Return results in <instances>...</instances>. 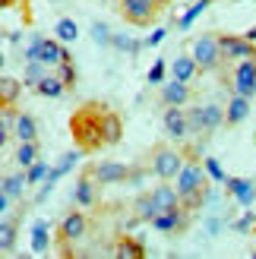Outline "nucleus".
<instances>
[{
	"mask_svg": "<svg viewBox=\"0 0 256 259\" xmlns=\"http://www.w3.org/2000/svg\"><path fill=\"white\" fill-rule=\"evenodd\" d=\"M202 111V130H206V136H212L215 130L225 126V108L215 105V101H206V105H199Z\"/></svg>",
	"mask_w": 256,
	"mask_h": 259,
	"instance_id": "obj_18",
	"label": "nucleus"
},
{
	"mask_svg": "<svg viewBox=\"0 0 256 259\" xmlns=\"http://www.w3.org/2000/svg\"><path fill=\"white\" fill-rule=\"evenodd\" d=\"M19 38H22L19 32H7V41H10V45H16V41H19Z\"/></svg>",
	"mask_w": 256,
	"mask_h": 259,
	"instance_id": "obj_47",
	"label": "nucleus"
},
{
	"mask_svg": "<svg viewBox=\"0 0 256 259\" xmlns=\"http://www.w3.org/2000/svg\"><path fill=\"white\" fill-rule=\"evenodd\" d=\"M35 92H38V95H45V98H60L63 92H67V85H63V79H60L57 73H48L45 79L35 85Z\"/></svg>",
	"mask_w": 256,
	"mask_h": 259,
	"instance_id": "obj_24",
	"label": "nucleus"
},
{
	"mask_svg": "<svg viewBox=\"0 0 256 259\" xmlns=\"http://www.w3.org/2000/svg\"><path fill=\"white\" fill-rule=\"evenodd\" d=\"M152 199H155V205L161 212H168V209H181V193H177L174 184H168V180H161L158 187H152Z\"/></svg>",
	"mask_w": 256,
	"mask_h": 259,
	"instance_id": "obj_15",
	"label": "nucleus"
},
{
	"mask_svg": "<svg viewBox=\"0 0 256 259\" xmlns=\"http://www.w3.org/2000/svg\"><path fill=\"white\" fill-rule=\"evenodd\" d=\"M199 73L202 70H199V63H196L193 54H181V57L171 63V76H174V79H181V82H193Z\"/></svg>",
	"mask_w": 256,
	"mask_h": 259,
	"instance_id": "obj_17",
	"label": "nucleus"
},
{
	"mask_svg": "<svg viewBox=\"0 0 256 259\" xmlns=\"http://www.w3.org/2000/svg\"><path fill=\"white\" fill-rule=\"evenodd\" d=\"M244 38H247V41H253V45H256V25H253V29H247V32H244Z\"/></svg>",
	"mask_w": 256,
	"mask_h": 259,
	"instance_id": "obj_46",
	"label": "nucleus"
},
{
	"mask_svg": "<svg viewBox=\"0 0 256 259\" xmlns=\"http://www.w3.org/2000/svg\"><path fill=\"white\" fill-rule=\"evenodd\" d=\"M63 60H73L70 51L63 48L60 38H45V48H41V63H48V67H57V63Z\"/></svg>",
	"mask_w": 256,
	"mask_h": 259,
	"instance_id": "obj_19",
	"label": "nucleus"
},
{
	"mask_svg": "<svg viewBox=\"0 0 256 259\" xmlns=\"http://www.w3.org/2000/svg\"><path fill=\"white\" fill-rule=\"evenodd\" d=\"M86 171L92 174L101 187H108V184H126V177H130L133 167L120 164V161H98V164H89Z\"/></svg>",
	"mask_w": 256,
	"mask_h": 259,
	"instance_id": "obj_8",
	"label": "nucleus"
},
{
	"mask_svg": "<svg viewBox=\"0 0 256 259\" xmlns=\"http://www.w3.org/2000/svg\"><path fill=\"white\" fill-rule=\"evenodd\" d=\"M16 139H19V142L38 139V123H35L32 114H19V120H16Z\"/></svg>",
	"mask_w": 256,
	"mask_h": 259,
	"instance_id": "obj_25",
	"label": "nucleus"
},
{
	"mask_svg": "<svg viewBox=\"0 0 256 259\" xmlns=\"http://www.w3.org/2000/svg\"><path fill=\"white\" fill-rule=\"evenodd\" d=\"M164 35H168V29L161 25V29H155V32H152V35L146 38V45H149V48H158V45L164 41Z\"/></svg>",
	"mask_w": 256,
	"mask_h": 259,
	"instance_id": "obj_43",
	"label": "nucleus"
},
{
	"mask_svg": "<svg viewBox=\"0 0 256 259\" xmlns=\"http://www.w3.org/2000/svg\"><path fill=\"white\" fill-rule=\"evenodd\" d=\"M98 180L92 177V174H82L79 180H76V190H73V202L76 205H79V209H95V205H98Z\"/></svg>",
	"mask_w": 256,
	"mask_h": 259,
	"instance_id": "obj_11",
	"label": "nucleus"
},
{
	"mask_svg": "<svg viewBox=\"0 0 256 259\" xmlns=\"http://www.w3.org/2000/svg\"><path fill=\"white\" fill-rule=\"evenodd\" d=\"M41 48H45V35H35L25 48V60H41Z\"/></svg>",
	"mask_w": 256,
	"mask_h": 259,
	"instance_id": "obj_41",
	"label": "nucleus"
},
{
	"mask_svg": "<svg viewBox=\"0 0 256 259\" xmlns=\"http://www.w3.org/2000/svg\"><path fill=\"white\" fill-rule=\"evenodd\" d=\"M253 234H256V228H253Z\"/></svg>",
	"mask_w": 256,
	"mask_h": 259,
	"instance_id": "obj_50",
	"label": "nucleus"
},
{
	"mask_svg": "<svg viewBox=\"0 0 256 259\" xmlns=\"http://www.w3.org/2000/svg\"><path fill=\"white\" fill-rule=\"evenodd\" d=\"M48 174H51V164H48V161H41V158H38L32 167H25V177H29V184H45Z\"/></svg>",
	"mask_w": 256,
	"mask_h": 259,
	"instance_id": "obj_36",
	"label": "nucleus"
},
{
	"mask_svg": "<svg viewBox=\"0 0 256 259\" xmlns=\"http://www.w3.org/2000/svg\"><path fill=\"white\" fill-rule=\"evenodd\" d=\"M184 167V152H177L171 146H155L149 152V171L158 180H174Z\"/></svg>",
	"mask_w": 256,
	"mask_h": 259,
	"instance_id": "obj_2",
	"label": "nucleus"
},
{
	"mask_svg": "<svg viewBox=\"0 0 256 259\" xmlns=\"http://www.w3.org/2000/svg\"><path fill=\"white\" fill-rule=\"evenodd\" d=\"M123 139V120H120V114L117 111H105V142L108 146H117V142Z\"/></svg>",
	"mask_w": 256,
	"mask_h": 259,
	"instance_id": "obj_23",
	"label": "nucleus"
},
{
	"mask_svg": "<svg viewBox=\"0 0 256 259\" xmlns=\"http://www.w3.org/2000/svg\"><path fill=\"white\" fill-rule=\"evenodd\" d=\"M92 38H95L101 48H108V45H111V32H108V25H105V22H95V25H92Z\"/></svg>",
	"mask_w": 256,
	"mask_h": 259,
	"instance_id": "obj_42",
	"label": "nucleus"
},
{
	"mask_svg": "<svg viewBox=\"0 0 256 259\" xmlns=\"http://www.w3.org/2000/svg\"><path fill=\"white\" fill-rule=\"evenodd\" d=\"M206 231H209V234L215 237V234L222 231V218H209V222H206Z\"/></svg>",
	"mask_w": 256,
	"mask_h": 259,
	"instance_id": "obj_45",
	"label": "nucleus"
},
{
	"mask_svg": "<svg viewBox=\"0 0 256 259\" xmlns=\"http://www.w3.org/2000/svg\"><path fill=\"white\" fill-rule=\"evenodd\" d=\"M164 73H168V63H164V60H155V63H152V70H149V76H146V82H149V85H161V82H164Z\"/></svg>",
	"mask_w": 256,
	"mask_h": 259,
	"instance_id": "obj_38",
	"label": "nucleus"
},
{
	"mask_svg": "<svg viewBox=\"0 0 256 259\" xmlns=\"http://www.w3.org/2000/svg\"><path fill=\"white\" fill-rule=\"evenodd\" d=\"M219 45H222V60H225V63H237V60H250V57H256V45L247 41L244 35L219 32Z\"/></svg>",
	"mask_w": 256,
	"mask_h": 259,
	"instance_id": "obj_6",
	"label": "nucleus"
},
{
	"mask_svg": "<svg viewBox=\"0 0 256 259\" xmlns=\"http://www.w3.org/2000/svg\"><path fill=\"white\" fill-rule=\"evenodd\" d=\"M202 167H206V174L215 180V184H225V171H222V164H219V158H206V161H202Z\"/></svg>",
	"mask_w": 256,
	"mask_h": 259,
	"instance_id": "obj_39",
	"label": "nucleus"
},
{
	"mask_svg": "<svg viewBox=\"0 0 256 259\" xmlns=\"http://www.w3.org/2000/svg\"><path fill=\"white\" fill-rule=\"evenodd\" d=\"M16 120H19V111L13 105H0V146H7L10 136H16Z\"/></svg>",
	"mask_w": 256,
	"mask_h": 259,
	"instance_id": "obj_21",
	"label": "nucleus"
},
{
	"mask_svg": "<svg viewBox=\"0 0 256 259\" xmlns=\"http://www.w3.org/2000/svg\"><path fill=\"white\" fill-rule=\"evenodd\" d=\"M54 32H57L60 41L67 45V41H76V38H79V25H76L70 16H60V19H57V25H54Z\"/></svg>",
	"mask_w": 256,
	"mask_h": 259,
	"instance_id": "obj_28",
	"label": "nucleus"
},
{
	"mask_svg": "<svg viewBox=\"0 0 256 259\" xmlns=\"http://www.w3.org/2000/svg\"><path fill=\"white\" fill-rule=\"evenodd\" d=\"M57 76L63 79V85H67V92L76 85V67H73V60H63V63H57Z\"/></svg>",
	"mask_w": 256,
	"mask_h": 259,
	"instance_id": "obj_37",
	"label": "nucleus"
},
{
	"mask_svg": "<svg viewBox=\"0 0 256 259\" xmlns=\"http://www.w3.org/2000/svg\"><path fill=\"white\" fill-rule=\"evenodd\" d=\"M225 187L237 199V205H244V209H250V205L256 202V184H253V180H247V177H228Z\"/></svg>",
	"mask_w": 256,
	"mask_h": 259,
	"instance_id": "obj_12",
	"label": "nucleus"
},
{
	"mask_svg": "<svg viewBox=\"0 0 256 259\" xmlns=\"http://www.w3.org/2000/svg\"><path fill=\"white\" fill-rule=\"evenodd\" d=\"M114 256H117V259H143L146 256V247H143V240L123 234L117 240V247H114Z\"/></svg>",
	"mask_w": 256,
	"mask_h": 259,
	"instance_id": "obj_22",
	"label": "nucleus"
},
{
	"mask_svg": "<svg viewBox=\"0 0 256 259\" xmlns=\"http://www.w3.org/2000/svg\"><path fill=\"white\" fill-rule=\"evenodd\" d=\"M35 161H38V139L19 142V149H16V164H19V167H32Z\"/></svg>",
	"mask_w": 256,
	"mask_h": 259,
	"instance_id": "obj_27",
	"label": "nucleus"
},
{
	"mask_svg": "<svg viewBox=\"0 0 256 259\" xmlns=\"http://www.w3.org/2000/svg\"><path fill=\"white\" fill-rule=\"evenodd\" d=\"M105 101H86L73 111L70 117V136L76 142V149H82L86 155H95L98 149H105Z\"/></svg>",
	"mask_w": 256,
	"mask_h": 259,
	"instance_id": "obj_1",
	"label": "nucleus"
},
{
	"mask_svg": "<svg viewBox=\"0 0 256 259\" xmlns=\"http://www.w3.org/2000/svg\"><path fill=\"white\" fill-rule=\"evenodd\" d=\"M86 231H89V215H86V212H70V215L60 222V231H57L60 253H63V256H73L70 243L82 240V237H86Z\"/></svg>",
	"mask_w": 256,
	"mask_h": 259,
	"instance_id": "obj_4",
	"label": "nucleus"
},
{
	"mask_svg": "<svg viewBox=\"0 0 256 259\" xmlns=\"http://www.w3.org/2000/svg\"><path fill=\"white\" fill-rule=\"evenodd\" d=\"M32 253H48V222H35V228H32Z\"/></svg>",
	"mask_w": 256,
	"mask_h": 259,
	"instance_id": "obj_32",
	"label": "nucleus"
},
{
	"mask_svg": "<svg viewBox=\"0 0 256 259\" xmlns=\"http://www.w3.org/2000/svg\"><path fill=\"white\" fill-rule=\"evenodd\" d=\"M228 85H231V92L244 95V98H253V95H256V57L237 60L234 70H231V79H228Z\"/></svg>",
	"mask_w": 256,
	"mask_h": 259,
	"instance_id": "obj_5",
	"label": "nucleus"
},
{
	"mask_svg": "<svg viewBox=\"0 0 256 259\" xmlns=\"http://www.w3.org/2000/svg\"><path fill=\"white\" fill-rule=\"evenodd\" d=\"M82 155H86L82 149H70V152H63V155H60V161H57L54 167H51V174H48V180H51V184H57V180H60L63 174H70L73 167L79 164V158H82Z\"/></svg>",
	"mask_w": 256,
	"mask_h": 259,
	"instance_id": "obj_20",
	"label": "nucleus"
},
{
	"mask_svg": "<svg viewBox=\"0 0 256 259\" xmlns=\"http://www.w3.org/2000/svg\"><path fill=\"white\" fill-rule=\"evenodd\" d=\"M25 184H29V177H25V174H10V177H4V187H0V190H4V193H10L13 199H19Z\"/></svg>",
	"mask_w": 256,
	"mask_h": 259,
	"instance_id": "obj_34",
	"label": "nucleus"
},
{
	"mask_svg": "<svg viewBox=\"0 0 256 259\" xmlns=\"http://www.w3.org/2000/svg\"><path fill=\"white\" fill-rule=\"evenodd\" d=\"M143 45H146V41H143ZM143 45L133 41V38H126V35H111V48H114V51H123V54H133V57H139Z\"/></svg>",
	"mask_w": 256,
	"mask_h": 259,
	"instance_id": "obj_30",
	"label": "nucleus"
},
{
	"mask_svg": "<svg viewBox=\"0 0 256 259\" xmlns=\"http://www.w3.org/2000/svg\"><path fill=\"white\" fill-rule=\"evenodd\" d=\"M13 247H16V218H4V225H0V250L4 253H13Z\"/></svg>",
	"mask_w": 256,
	"mask_h": 259,
	"instance_id": "obj_29",
	"label": "nucleus"
},
{
	"mask_svg": "<svg viewBox=\"0 0 256 259\" xmlns=\"http://www.w3.org/2000/svg\"><path fill=\"white\" fill-rule=\"evenodd\" d=\"M190 82H181V79H171V82H164L161 85V105L164 108H171V105H181L187 108V101H190Z\"/></svg>",
	"mask_w": 256,
	"mask_h": 259,
	"instance_id": "obj_13",
	"label": "nucleus"
},
{
	"mask_svg": "<svg viewBox=\"0 0 256 259\" xmlns=\"http://www.w3.org/2000/svg\"><path fill=\"white\" fill-rule=\"evenodd\" d=\"M190 54L196 57L199 63V70L202 73H215V70H222V45H219V32H202L196 41H193V51Z\"/></svg>",
	"mask_w": 256,
	"mask_h": 259,
	"instance_id": "obj_3",
	"label": "nucleus"
},
{
	"mask_svg": "<svg viewBox=\"0 0 256 259\" xmlns=\"http://www.w3.org/2000/svg\"><path fill=\"white\" fill-rule=\"evenodd\" d=\"M253 259H256V247H253Z\"/></svg>",
	"mask_w": 256,
	"mask_h": 259,
	"instance_id": "obj_49",
	"label": "nucleus"
},
{
	"mask_svg": "<svg viewBox=\"0 0 256 259\" xmlns=\"http://www.w3.org/2000/svg\"><path fill=\"white\" fill-rule=\"evenodd\" d=\"M253 228H256V215L247 209V212H244V215H240L237 222H234V231H237V234H250Z\"/></svg>",
	"mask_w": 256,
	"mask_h": 259,
	"instance_id": "obj_40",
	"label": "nucleus"
},
{
	"mask_svg": "<svg viewBox=\"0 0 256 259\" xmlns=\"http://www.w3.org/2000/svg\"><path fill=\"white\" fill-rule=\"evenodd\" d=\"M146 174H152V171H136V167H133V171H130V177H126V184L139 187V184H143V180H146Z\"/></svg>",
	"mask_w": 256,
	"mask_h": 259,
	"instance_id": "obj_44",
	"label": "nucleus"
},
{
	"mask_svg": "<svg viewBox=\"0 0 256 259\" xmlns=\"http://www.w3.org/2000/svg\"><path fill=\"white\" fill-rule=\"evenodd\" d=\"M45 67H48V63H41V60H29V67H25V79H22V82L35 89V85L48 76V70H45Z\"/></svg>",
	"mask_w": 256,
	"mask_h": 259,
	"instance_id": "obj_33",
	"label": "nucleus"
},
{
	"mask_svg": "<svg viewBox=\"0 0 256 259\" xmlns=\"http://www.w3.org/2000/svg\"><path fill=\"white\" fill-rule=\"evenodd\" d=\"M161 209L155 205V199H152V193H143V196H136V202H133V218H130V228L133 225H152V218H155Z\"/></svg>",
	"mask_w": 256,
	"mask_h": 259,
	"instance_id": "obj_16",
	"label": "nucleus"
},
{
	"mask_svg": "<svg viewBox=\"0 0 256 259\" xmlns=\"http://www.w3.org/2000/svg\"><path fill=\"white\" fill-rule=\"evenodd\" d=\"M206 7H212V0H196V4L190 7V10L184 13V16H181V19H177V29H184V32H187V29L196 22V16H199V13L206 10Z\"/></svg>",
	"mask_w": 256,
	"mask_h": 259,
	"instance_id": "obj_31",
	"label": "nucleus"
},
{
	"mask_svg": "<svg viewBox=\"0 0 256 259\" xmlns=\"http://www.w3.org/2000/svg\"><path fill=\"white\" fill-rule=\"evenodd\" d=\"M161 123H164V133H168L171 139H187V136H190V126H187V108H181V105L164 108Z\"/></svg>",
	"mask_w": 256,
	"mask_h": 259,
	"instance_id": "obj_10",
	"label": "nucleus"
},
{
	"mask_svg": "<svg viewBox=\"0 0 256 259\" xmlns=\"http://www.w3.org/2000/svg\"><path fill=\"white\" fill-rule=\"evenodd\" d=\"M247 117H250V98L231 92V98H228V105H225V126H237Z\"/></svg>",
	"mask_w": 256,
	"mask_h": 259,
	"instance_id": "obj_14",
	"label": "nucleus"
},
{
	"mask_svg": "<svg viewBox=\"0 0 256 259\" xmlns=\"http://www.w3.org/2000/svg\"><path fill=\"white\" fill-rule=\"evenodd\" d=\"M190 225V212L184 209H168V212H158L152 218V228L158 231V234H177V231H184Z\"/></svg>",
	"mask_w": 256,
	"mask_h": 259,
	"instance_id": "obj_9",
	"label": "nucleus"
},
{
	"mask_svg": "<svg viewBox=\"0 0 256 259\" xmlns=\"http://www.w3.org/2000/svg\"><path fill=\"white\" fill-rule=\"evenodd\" d=\"M152 4H155L158 10H164V7H168V4H171V0H152Z\"/></svg>",
	"mask_w": 256,
	"mask_h": 259,
	"instance_id": "obj_48",
	"label": "nucleus"
},
{
	"mask_svg": "<svg viewBox=\"0 0 256 259\" xmlns=\"http://www.w3.org/2000/svg\"><path fill=\"white\" fill-rule=\"evenodd\" d=\"M19 92H22L19 79H13V76H4V79H0V105H16Z\"/></svg>",
	"mask_w": 256,
	"mask_h": 259,
	"instance_id": "obj_26",
	"label": "nucleus"
},
{
	"mask_svg": "<svg viewBox=\"0 0 256 259\" xmlns=\"http://www.w3.org/2000/svg\"><path fill=\"white\" fill-rule=\"evenodd\" d=\"M187 126H190V136H206V130H202V111H199V105H190V108H187Z\"/></svg>",
	"mask_w": 256,
	"mask_h": 259,
	"instance_id": "obj_35",
	"label": "nucleus"
},
{
	"mask_svg": "<svg viewBox=\"0 0 256 259\" xmlns=\"http://www.w3.org/2000/svg\"><path fill=\"white\" fill-rule=\"evenodd\" d=\"M120 16L130 22V25H152L158 16V7L152 0H120Z\"/></svg>",
	"mask_w": 256,
	"mask_h": 259,
	"instance_id": "obj_7",
	"label": "nucleus"
}]
</instances>
